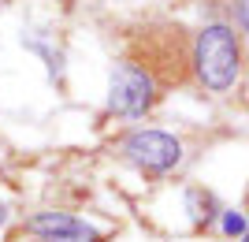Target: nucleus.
<instances>
[{"label": "nucleus", "mask_w": 249, "mask_h": 242, "mask_svg": "<svg viewBox=\"0 0 249 242\" xmlns=\"http://www.w3.org/2000/svg\"><path fill=\"white\" fill-rule=\"evenodd\" d=\"M194 74L208 93H227L238 82L242 71V45L234 26L227 22H208L205 30H197L194 37Z\"/></svg>", "instance_id": "obj_1"}, {"label": "nucleus", "mask_w": 249, "mask_h": 242, "mask_svg": "<svg viewBox=\"0 0 249 242\" xmlns=\"http://www.w3.org/2000/svg\"><path fill=\"white\" fill-rule=\"evenodd\" d=\"M123 157L134 164L138 171L149 175H164L182 160V142L167 130H134L123 142Z\"/></svg>", "instance_id": "obj_3"}, {"label": "nucleus", "mask_w": 249, "mask_h": 242, "mask_svg": "<svg viewBox=\"0 0 249 242\" xmlns=\"http://www.w3.org/2000/svg\"><path fill=\"white\" fill-rule=\"evenodd\" d=\"M26 231L37 235L41 242H101L104 239L93 223L78 220L71 212H56V209L34 212L30 220H26Z\"/></svg>", "instance_id": "obj_4"}, {"label": "nucleus", "mask_w": 249, "mask_h": 242, "mask_svg": "<svg viewBox=\"0 0 249 242\" xmlns=\"http://www.w3.org/2000/svg\"><path fill=\"white\" fill-rule=\"evenodd\" d=\"M242 242H249V235H246V239H242Z\"/></svg>", "instance_id": "obj_8"}, {"label": "nucleus", "mask_w": 249, "mask_h": 242, "mask_svg": "<svg viewBox=\"0 0 249 242\" xmlns=\"http://www.w3.org/2000/svg\"><path fill=\"white\" fill-rule=\"evenodd\" d=\"M4 223H8V205L0 201V227H4Z\"/></svg>", "instance_id": "obj_7"}, {"label": "nucleus", "mask_w": 249, "mask_h": 242, "mask_svg": "<svg viewBox=\"0 0 249 242\" xmlns=\"http://www.w3.org/2000/svg\"><path fill=\"white\" fill-rule=\"evenodd\" d=\"M219 227H223V235H227V239H238V235H246L249 220H246V216H242V212L227 209V212H223V220H219Z\"/></svg>", "instance_id": "obj_5"}, {"label": "nucleus", "mask_w": 249, "mask_h": 242, "mask_svg": "<svg viewBox=\"0 0 249 242\" xmlns=\"http://www.w3.org/2000/svg\"><path fill=\"white\" fill-rule=\"evenodd\" d=\"M153 101H156L153 74H149L142 63L123 60L112 71V82H108V108H112L115 116L138 119V116H145L149 108H153Z\"/></svg>", "instance_id": "obj_2"}, {"label": "nucleus", "mask_w": 249, "mask_h": 242, "mask_svg": "<svg viewBox=\"0 0 249 242\" xmlns=\"http://www.w3.org/2000/svg\"><path fill=\"white\" fill-rule=\"evenodd\" d=\"M238 22H242V30L249 34V0H242V4H238Z\"/></svg>", "instance_id": "obj_6"}]
</instances>
